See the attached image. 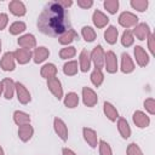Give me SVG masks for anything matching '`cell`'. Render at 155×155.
<instances>
[{"mask_svg": "<svg viewBox=\"0 0 155 155\" xmlns=\"http://www.w3.org/2000/svg\"><path fill=\"white\" fill-rule=\"evenodd\" d=\"M134 58H136V62L138 63L139 67H145L149 63V56L142 46L134 47Z\"/></svg>", "mask_w": 155, "mask_h": 155, "instance_id": "13", "label": "cell"}, {"mask_svg": "<svg viewBox=\"0 0 155 155\" xmlns=\"http://www.w3.org/2000/svg\"><path fill=\"white\" fill-rule=\"evenodd\" d=\"M79 68H78V62L76 61H69L63 65V73L68 76H73L78 73Z\"/></svg>", "mask_w": 155, "mask_h": 155, "instance_id": "30", "label": "cell"}, {"mask_svg": "<svg viewBox=\"0 0 155 155\" xmlns=\"http://www.w3.org/2000/svg\"><path fill=\"white\" fill-rule=\"evenodd\" d=\"M117 35H119V31H117V29H116L114 25H109V27L105 29V31H104V39H105V41H107L108 44H110V45H114V44L116 42Z\"/></svg>", "mask_w": 155, "mask_h": 155, "instance_id": "25", "label": "cell"}, {"mask_svg": "<svg viewBox=\"0 0 155 155\" xmlns=\"http://www.w3.org/2000/svg\"><path fill=\"white\" fill-rule=\"evenodd\" d=\"M131 6L139 12H144L148 7V0H132Z\"/></svg>", "mask_w": 155, "mask_h": 155, "instance_id": "37", "label": "cell"}, {"mask_svg": "<svg viewBox=\"0 0 155 155\" xmlns=\"http://www.w3.org/2000/svg\"><path fill=\"white\" fill-rule=\"evenodd\" d=\"M76 54V50L74 46H69V47H64L59 51V57L62 59H69V58H73L74 56Z\"/></svg>", "mask_w": 155, "mask_h": 155, "instance_id": "35", "label": "cell"}, {"mask_svg": "<svg viewBox=\"0 0 155 155\" xmlns=\"http://www.w3.org/2000/svg\"><path fill=\"white\" fill-rule=\"evenodd\" d=\"M13 57L19 63V64H27L31 57H33V53L30 50H25V48H18L13 52Z\"/></svg>", "mask_w": 155, "mask_h": 155, "instance_id": "12", "label": "cell"}, {"mask_svg": "<svg viewBox=\"0 0 155 155\" xmlns=\"http://www.w3.org/2000/svg\"><path fill=\"white\" fill-rule=\"evenodd\" d=\"M78 5L81 8H90L93 5V1L92 0H78Z\"/></svg>", "mask_w": 155, "mask_h": 155, "instance_id": "43", "label": "cell"}, {"mask_svg": "<svg viewBox=\"0 0 155 155\" xmlns=\"http://www.w3.org/2000/svg\"><path fill=\"white\" fill-rule=\"evenodd\" d=\"M133 70H134V64H133L132 58L130 57L128 53H122V56H121V71L125 74H128V73H132Z\"/></svg>", "mask_w": 155, "mask_h": 155, "instance_id": "20", "label": "cell"}, {"mask_svg": "<svg viewBox=\"0 0 155 155\" xmlns=\"http://www.w3.org/2000/svg\"><path fill=\"white\" fill-rule=\"evenodd\" d=\"M1 85H2V92H4V96L6 99H11L13 97V93L16 91V87H15V81L12 79H4L1 81Z\"/></svg>", "mask_w": 155, "mask_h": 155, "instance_id": "15", "label": "cell"}, {"mask_svg": "<svg viewBox=\"0 0 155 155\" xmlns=\"http://www.w3.org/2000/svg\"><path fill=\"white\" fill-rule=\"evenodd\" d=\"M126 153H127V155H143L140 148H139L136 143H131V144L127 147Z\"/></svg>", "mask_w": 155, "mask_h": 155, "instance_id": "40", "label": "cell"}, {"mask_svg": "<svg viewBox=\"0 0 155 155\" xmlns=\"http://www.w3.org/2000/svg\"><path fill=\"white\" fill-rule=\"evenodd\" d=\"M132 34H133L138 40L143 41V40H145V39L149 36V34H150L149 25H148L147 23H139V24H137V25L134 27Z\"/></svg>", "mask_w": 155, "mask_h": 155, "instance_id": "11", "label": "cell"}, {"mask_svg": "<svg viewBox=\"0 0 155 155\" xmlns=\"http://www.w3.org/2000/svg\"><path fill=\"white\" fill-rule=\"evenodd\" d=\"M0 52H1V40H0Z\"/></svg>", "mask_w": 155, "mask_h": 155, "instance_id": "48", "label": "cell"}, {"mask_svg": "<svg viewBox=\"0 0 155 155\" xmlns=\"http://www.w3.org/2000/svg\"><path fill=\"white\" fill-rule=\"evenodd\" d=\"M40 74H41L42 78H45V79L48 80V79L56 76V74H57V68H56V65H54L53 63H47V64H45V65L41 68Z\"/></svg>", "mask_w": 155, "mask_h": 155, "instance_id": "28", "label": "cell"}, {"mask_svg": "<svg viewBox=\"0 0 155 155\" xmlns=\"http://www.w3.org/2000/svg\"><path fill=\"white\" fill-rule=\"evenodd\" d=\"M62 154H63V155H76L71 149H68V148H63Z\"/></svg>", "mask_w": 155, "mask_h": 155, "instance_id": "45", "label": "cell"}, {"mask_svg": "<svg viewBox=\"0 0 155 155\" xmlns=\"http://www.w3.org/2000/svg\"><path fill=\"white\" fill-rule=\"evenodd\" d=\"M104 65L108 73L114 74L117 71V58L113 51H108L104 56Z\"/></svg>", "mask_w": 155, "mask_h": 155, "instance_id": "4", "label": "cell"}, {"mask_svg": "<svg viewBox=\"0 0 155 155\" xmlns=\"http://www.w3.org/2000/svg\"><path fill=\"white\" fill-rule=\"evenodd\" d=\"M132 119H133V122L136 124V126L139 127V128H145V127H148L149 124H150V119H149V116H148L145 113L140 111V110L134 111Z\"/></svg>", "mask_w": 155, "mask_h": 155, "instance_id": "9", "label": "cell"}, {"mask_svg": "<svg viewBox=\"0 0 155 155\" xmlns=\"http://www.w3.org/2000/svg\"><path fill=\"white\" fill-rule=\"evenodd\" d=\"M117 130H119L121 137L125 138V139H127V138L131 136L130 125H128V122L126 121V119H124V117H120V119L117 120Z\"/></svg>", "mask_w": 155, "mask_h": 155, "instance_id": "27", "label": "cell"}, {"mask_svg": "<svg viewBox=\"0 0 155 155\" xmlns=\"http://www.w3.org/2000/svg\"><path fill=\"white\" fill-rule=\"evenodd\" d=\"M90 78H91L92 84H93L96 87L101 86L102 82H103V80H104V75H103L102 70H101V69H96V68H94V70L91 73V76H90Z\"/></svg>", "mask_w": 155, "mask_h": 155, "instance_id": "31", "label": "cell"}, {"mask_svg": "<svg viewBox=\"0 0 155 155\" xmlns=\"http://www.w3.org/2000/svg\"><path fill=\"white\" fill-rule=\"evenodd\" d=\"M103 5H104V8L111 15L117 12V8H119V1L117 0H105Z\"/></svg>", "mask_w": 155, "mask_h": 155, "instance_id": "36", "label": "cell"}, {"mask_svg": "<svg viewBox=\"0 0 155 155\" xmlns=\"http://www.w3.org/2000/svg\"><path fill=\"white\" fill-rule=\"evenodd\" d=\"M58 2H59L61 6H63L65 10H67V7H69V6L73 5V1H71V0H58Z\"/></svg>", "mask_w": 155, "mask_h": 155, "instance_id": "44", "label": "cell"}, {"mask_svg": "<svg viewBox=\"0 0 155 155\" xmlns=\"http://www.w3.org/2000/svg\"><path fill=\"white\" fill-rule=\"evenodd\" d=\"M8 8H10V11H11L12 15L18 16V17L24 16L25 12H27L24 4H23L22 1H19V0H12V1L8 4Z\"/></svg>", "mask_w": 155, "mask_h": 155, "instance_id": "17", "label": "cell"}, {"mask_svg": "<svg viewBox=\"0 0 155 155\" xmlns=\"http://www.w3.org/2000/svg\"><path fill=\"white\" fill-rule=\"evenodd\" d=\"M53 128H54V132L58 134V137L65 142L68 139V128H67V125L64 124V121L59 117H56L53 120Z\"/></svg>", "mask_w": 155, "mask_h": 155, "instance_id": "8", "label": "cell"}, {"mask_svg": "<svg viewBox=\"0 0 155 155\" xmlns=\"http://www.w3.org/2000/svg\"><path fill=\"white\" fill-rule=\"evenodd\" d=\"M147 39H148V47H149L150 53H151V54H155V44H154L155 39H154V34L150 33Z\"/></svg>", "mask_w": 155, "mask_h": 155, "instance_id": "41", "label": "cell"}, {"mask_svg": "<svg viewBox=\"0 0 155 155\" xmlns=\"http://www.w3.org/2000/svg\"><path fill=\"white\" fill-rule=\"evenodd\" d=\"M7 23H8V16L6 13H0V30L5 29Z\"/></svg>", "mask_w": 155, "mask_h": 155, "instance_id": "42", "label": "cell"}, {"mask_svg": "<svg viewBox=\"0 0 155 155\" xmlns=\"http://www.w3.org/2000/svg\"><path fill=\"white\" fill-rule=\"evenodd\" d=\"M47 87L48 90L52 92V94L57 98V99H61L63 97V88H62V84L59 81V79H57L56 76L54 78H51L47 80Z\"/></svg>", "mask_w": 155, "mask_h": 155, "instance_id": "6", "label": "cell"}, {"mask_svg": "<svg viewBox=\"0 0 155 155\" xmlns=\"http://www.w3.org/2000/svg\"><path fill=\"white\" fill-rule=\"evenodd\" d=\"M78 104H79V97H78V94L75 92L67 93V96L64 97V105L67 108L73 109V108H76Z\"/></svg>", "mask_w": 155, "mask_h": 155, "instance_id": "29", "label": "cell"}, {"mask_svg": "<svg viewBox=\"0 0 155 155\" xmlns=\"http://www.w3.org/2000/svg\"><path fill=\"white\" fill-rule=\"evenodd\" d=\"M1 92H2V85H1V82H0V94H1Z\"/></svg>", "mask_w": 155, "mask_h": 155, "instance_id": "47", "label": "cell"}, {"mask_svg": "<svg viewBox=\"0 0 155 155\" xmlns=\"http://www.w3.org/2000/svg\"><path fill=\"white\" fill-rule=\"evenodd\" d=\"M144 108L145 110L150 114V115H154L155 114V99L154 98H148L144 101Z\"/></svg>", "mask_w": 155, "mask_h": 155, "instance_id": "39", "label": "cell"}, {"mask_svg": "<svg viewBox=\"0 0 155 155\" xmlns=\"http://www.w3.org/2000/svg\"><path fill=\"white\" fill-rule=\"evenodd\" d=\"M75 39H79V36L74 29H70V30L63 33L61 36H58V42L61 45H68V44H71Z\"/></svg>", "mask_w": 155, "mask_h": 155, "instance_id": "24", "label": "cell"}, {"mask_svg": "<svg viewBox=\"0 0 155 155\" xmlns=\"http://www.w3.org/2000/svg\"><path fill=\"white\" fill-rule=\"evenodd\" d=\"M33 133H34V128L30 124L22 125L18 128V137L22 142H28L33 137Z\"/></svg>", "mask_w": 155, "mask_h": 155, "instance_id": "18", "label": "cell"}, {"mask_svg": "<svg viewBox=\"0 0 155 155\" xmlns=\"http://www.w3.org/2000/svg\"><path fill=\"white\" fill-rule=\"evenodd\" d=\"M25 23L24 22H19V21H17V22H15V23H12L11 25H10V34H12V35H18V34H21V33H23L24 30H25Z\"/></svg>", "mask_w": 155, "mask_h": 155, "instance_id": "33", "label": "cell"}, {"mask_svg": "<svg viewBox=\"0 0 155 155\" xmlns=\"http://www.w3.org/2000/svg\"><path fill=\"white\" fill-rule=\"evenodd\" d=\"M38 29L48 36H61L71 29L69 13L58 1H48L38 18Z\"/></svg>", "mask_w": 155, "mask_h": 155, "instance_id": "1", "label": "cell"}, {"mask_svg": "<svg viewBox=\"0 0 155 155\" xmlns=\"http://www.w3.org/2000/svg\"><path fill=\"white\" fill-rule=\"evenodd\" d=\"M104 56H105V53H104V50H103V47L101 45H97L92 50V52L90 54V58L93 62L96 69H101L102 70V68L104 67Z\"/></svg>", "mask_w": 155, "mask_h": 155, "instance_id": "2", "label": "cell"}, {"mask_svg": "<svg viewBox=\"0 0 155 155\" xmlns=\"http://www.w3.org/2000/svg\"><path fill=\"white\" fill-rule=\"evenodd\" d=\"M0 155H5V154H4V150H2L1 147H0Z\"/></svg>", "mask_w": 155, "mask_h": 155, "instance_id": "46", "label": "cell"}, {"mask_svg": "<svg viewBox=\"0 0 155 155\" xmlns=\"http://www.w3.org/2000/svg\"><path fill=\"white\" fill-rule=\"evenodd\" d=\"M18 45L22 48H25V50L34 48L36 46V39L33 34H25V35H23L18 39Z\"/></svg>", "mask_w": 155, "mask_h": 155, "instance_id": "14", "label": "cell"}, {"mask_svg": "<svg viewBox=\"0 0 155 155\" xmlns=\"http://www.w3.org/2000/svg\"><path fill=\"white\" fill-rule=\"evenodd\" d=\"M92 21H93V24H94L97 28H104V27L108 24L109 18H108L103 12H101L99 10H96V11L93 12Z\"/></svg>", "mask_w": 155, "mask_h": 155, "instance_id": "21", "label": "cell"}, {"mask_svg": "<svg viewBox=\"0 0 155 155\" xmlns=\"http://www.w3.org/2000/svg\"><path fill=\"white\" fill-rule=\"evenodd\" d=\"M103 111H104L105 116L110 121H113V122L116 121V119L119 117V113H117L116 108L111 103H109V102H104V104H103Z\"/></svg>", "mask_w": 155, "mask_h": 155, "instance_id": "23", "label": "cell"}, {"mask_svg": "<svg viewBox=\"0 0 155 155\" xmlns=\"http://www.w3.org/2000/svg\"><path fill=\"white\" fill-rule=\"evenodd\" d=\"M13 121L16 125L18 126H22V125H27V124H30V116L29 114L24 113V111H21V110H16L13 113Z\"/></svg>", "mask_w": 155, "mask_h": 155, "instance_id": "26", "label": "cell"}, {"mask_svg": "<svg viewBox=\"0 0 155 155\" xmlns=\"http://www.w3.org/2000/svg\"><path fill=\"white\" fill-rule=\"evenodd\" d=\"M79 64H80V70L84 73H87L90 70L91 67V58H90V53L86 50H82L80 52L79 56Z\"/></svg>", "mask_w": 155, "mask_h": 155, "instance_id": "19", "label": "cell"}, {"mask_svg": "<svg viewBox=\"0 0 155 155\" xmlns=\"http://www.w3.org/2000/svg\"><path fill=\"white\" fill-rule=\"evenodd\" d=\"M82 102L86 107H94L98 102V97L96 92L90 87H82Z\"/></svg>", "mask_w": 155, "mask_h": 155, "instance_id": "5", "label": "cell"}, {"mask_svg": "<svg viewBox=\"0 0 155 155\" xmlns=\"http://www.w3.org/2000/svg\"><path fill=\"white\" fill-rule=\"evenodd\" d=\"M81 35L85 39V41H87V42H92L96 39V36H97L94 29L91 28V27H84L81 29Z\"/></svg>", "mask_w": 155, "mask_h": 155, "instance_id": "32", "label": "cell"}, {"mask_svg": "<svg viewBox=\"0 0 155 155\" xmlns=\"http://www.w3.org/2000/svg\"><path fill=\"white\" fill-rule=\"evenodd\" d=\"M133 41H134V38H133V34L131 30H125L122 33V36H121V44L124 47H130L133 45Z\"/></svg>", "mask_w": 155, "mask_h": 155, "instance_id": "34", "label": "cell"}, {"mask_svg": "<svg viewBox=\"0 0 155 155\" xmlns=\"http://www.w3.org/2000/svg\"><path fill=\"white\" fill-rule=\"evenodd\" d=\"M48 56H50V51H48V48H46V47H44V46L36 47V48L34 50V52H33V59H34V62H35L36 64L42 63Z\"/></svg>", "mask_w": 155, "mask_h": 155, "instance_id": "22", "label": "cell"}, {"mask_svg": "<svg viewBox=\"0 0 155 155\" xmlns=\"http://www.w3.org/2000/svg\"><path fill=\"white\" fill-rule=\"evenodd\" d=\"M119 24L124 28L136 27L138 24V17L136 15H133L132 12L125 11L119 16Z\"/></svg>", "mask_w": 155, "mask_h": 155, "instance_id": "3", "label": "cell"}, {"mask_svg": "<svg viewBox=\"0 0 155 155\" xmlns=\"http://www.w3.org/2000/svg\"><path fill=\"white\" fill-rule=\"evenodd\" d=\"M99 155H113V150L110 145L105 140H99Z\"/></svg>", "mask_w": 155, "mask_h": 155, "instance_id": "38", "label": "cell"}, {"mask_svg": "<svg viewBox=\"0 0 155 155\" xmlns=\"http://www.w3.org/2000/svg\"><path fill=\"white\" fill-rule=\"evenodd\" d=\"M0 67L2 68V70L5 71H12L16 67L15 64V57H13V52H6L1 61H0Z\"/></svg>", "mask_w": 155, "mask_h": 155, "instance_id": "10", "label": "cell"}, {"mask_svg": "<svg viewBox=\"0 0 155 155\" xmlns=\"http://www.w3.org/2000/svg\"><path fill=\"white\" fill-rule=\"evenodd\" d=\"M15 87H16L18 102L22 104H28L31 101V97H30V93L27 90V87L21 82H15Z\"/></svg>", "mask_w": 155, "mask_h": 155, "instance_id": "7", "label": "cell"}, {"mask_svg": "<svg viewBox=\"0 0 155 155\" xmlns=\"http://www.w3.org/2000/svg\"><path fill=\"white\" fill-rule=\"evenodd\" d=\"M82 134H84L85 140L87 142V144H88L91 148H96V147H97V144H98V138H97V133H96L94 130L88 128V127H84Z\"/></svg>", "mask_w": 155, "mask_h": 155, "instance_id": "16", "label": "cell"}]
</instances>
